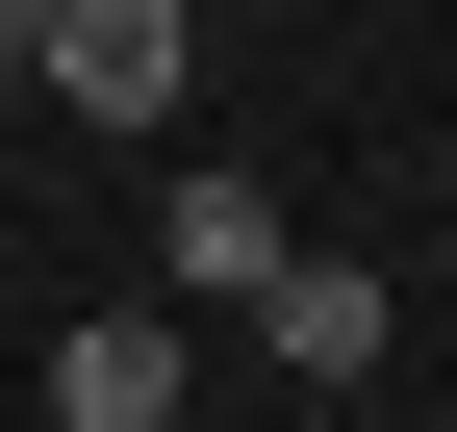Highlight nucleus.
<instances>
[{"mask_svg":"<svg viewBox=\"0 0 457 432\" xmlns=\"http://www.w3.org/2000/svg\"><path fill=\"white\" fill-rule=\"evenodd\" d=\"M254 356H279V382H381V356H407V280L279 229V280H254Z\"/></svg>","mask_w":457,"mask_h":432,"instance_id":"1","label":"nucleus"},{"mask_svg":"<svg viewBox=\"0 0 457 432\" xmlns=\"http://www.w3.org/2000/svg\"><path fill=\"white\" fill-rule=\"evenodd\" d=\"M179 51H204V0H51V102L77 128H179Z\"/></svg>","mask_w":457,"mask_h":432,"instance_id":"2","label":"nucleus"},{"mask_svg":"<svg viewBox=\"0 0 457 432\" xmlns=\"http://www.w3.org/2000/svg\"><path fill=\"white\" fill-rule=\"evenodd\" d=\"M179 382H204V356H179V305H102V331L51 356V432H179Z\"/></svg>","mask_w":457,"mask_h":432,"instance_id":"3","label":"nucleus"},{"mask_svg":"<svg viewBox=\"0 0 457 432\" xmlns=\"http://www.w3.org/2000/svg\"><path fill=\"white\" fill-rule=\"evenodd\" d=\"M153 254H179V305H254L279 280V179H153Z\"/></svg>","mask_w":457,"mask_h":432,"instance_id":"4","label":"nucleus"},{"mask_svg":"<svg viewBox=\"0 0 457 432\" xmlns=\"http://www.w3.org/2000/svg\"><path fill=\"white\" fill-rule=\"evenodd\" d=\"M0 77H51V0H0Z\"/></svg>","mask_w":457,"mask_h":432,"instance_id":"5","label":"nucleus"}]
</instances>
